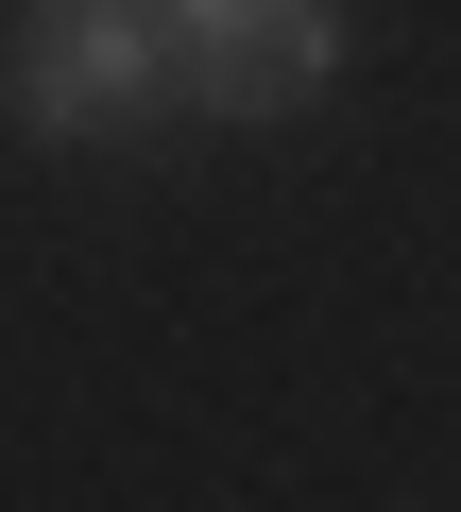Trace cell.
<instances>
[{"label": "cell", "mask_w": 461, "mask_h": 512, "mask_svg": "<svg viewBox=\"0 0 461 512\" xmlns=\"http://www.w3.org/2000/svg\"><path fill=\"white\" fill-rule=\"evenodd\" d=\"M154 103H171L154 0H35V35H18V137L86 154V137H137Z\"/></svg>", "instance_id": "obj_2"}, {"label": "cell", "mask_w": 461, "mask_h": 512, "mask_svg": "<svg viewBox=\"0 0 461 512\" xmlns=\"http://www.w3.org/2000/svg\"><path fill=\"white\" fill-rule=\"evenodd\" d=\"M188 120H291L342 86V0H154Z\"/></svg>", "instance_id": "obj_1"}]
</instances>
